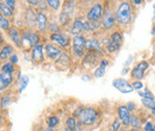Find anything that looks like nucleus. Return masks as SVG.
<instances>
[{
    "label": "nucleus",
    "mask_w": 155,
    "mask_h": 131,
    "mask_svg": "<svg viewBox=\"0 0 155 131\" xmlns=\"http://www.w3.org/2000/svg\"><path fill=\"white\" fill-rule=\"evenodd\" d=\"M107 65H109V61L106 60V59H104V60L101 61V66H100V67H103L106 68V67H107Z\"/></svg>",
    "instance_id": "79ce46f5"
},
{
    "label": "nucleus",
    "mask_w": 155,
    "mask_h": 131,
    "mask_svg": "<svg viewBox=\"0 0 155 131\" xmlns=\"http://www.w3.org/2000/svg\"><path fill=\"white\" fill-rule=\"evenodd\" d=\"M6 4H7V6H8L12 11L15 10V1H13V0H7V1H6Z\"/></svg>",
    "instance_id": "4c0bfd02"
},
{
    "label": "nucleus",
    "mask_w": 155,
    "mask_h": 131,
    "mask_svg": "<svg viewBox=\"0 0 155 131\" xmlns=\"http://www.w3.org/2000/svg\"><path fill=\"white\" fill-rule=\"evenodd\" d=\"M20 84H21V87H20L19 91H20V93H21L29 84V77L28 76H23L22 78H20Z\"/></svg>",
    "instance_id": "bb28decb"
},
{
    "label": "nucleus",
    "mask_w": 155,
    "mask_h": 131,
    "mask_svg": "<svg viewBox=\"0 0 155 131\" xmlns=\"http://www.w3.org/2000/svg\"><path fill=\"white\" fill-rule=\"evenodd\" d=\"M12 82V73L2 72L0 74V90H3V89L8 87Z\"/></svg>",
    "instance_id": "1a4fd4ad"
},
{
    "label": "nucleus",
    "mask_w": 155,
    "mask_h": 131,
    "mask_svg": "<svg viewBox=\"0 0 155 131\" xmlns=\"http://www.w3.org/2000/svg\"><path fill=\"white\" fill-rule=\"evenodd\" d=\"M11 62H12V64H16L17 63V62H18V58H17L16 55H15V54L12 55V56H11Z\"/></svg>",
    "instance_id": "a19ab883"
},
{
    "label": "nucleus",
    "mask_w": 155,
    "mask_h": 131,
    "mask_svg": "<svg viewBox=\"0 0 155 131\" xmlns=\"http://www.w3.org/2000/svg\"><path fill=\"white\" fill-rule=\"evenodd\" d=\"M112 86L115 87L117 90H119L122 93H130L133 91V87L130 84L129 82L125 79L122 78H117L112 82Z\"/></svg>",
    "instance_id": "7ed1b4c3"
},
{
    "label": "nucleus",
    "mask_w": 155,
    "mask_h": 131,
    "mask_svg": "<svg viewBox=\"0 0 155 131\" xmlns=\"http://www.w3.org/2000/svg\"><path fill=\"white\" fill-rule=\"evenodd\" d=\"M84 30V28H83V23L79 21V20H75L74 23H73V25L71 26V28L70 29V31L71 33L72 34H74V35L77 36V34L81 33V31H82Z\"/></svg>",
    "instance_id": "dca6fc26"
},
{
    "label": "nucleus",
    "mask_w": 155,
    "mask_h": 131,
    "mask_svg": "<svg viewBox=\"0 0 155 131\" xmlns=\"http://www.w3.org/2000/svg\"><path fill=\"white\" fill-rule=\"evenodd\" d=\"M134 4H137V5H139V4H141L142 3V1H141V0H134V1H132Z\"/></svg>",
    "instance_id": "a18cd8bd"
},
{
    "label": "nucleus",
    "mask_w": 155,
    "mask_h": 131,
    "mask_svg": "<svg viewBox=\"0 0 155 131\" xmlns=\"http://www.w3.org/2000/svg\"><path fill=\"white\" fill-rule=\"evenodd\" d=\"M127 109H129V110H133L134 107H135V105H134L133 103H129L127 106Z\"/></svg>",
    "instance_id": "37998d69"
},
{
    "label": "nucleus",
    "mask_w": 155,
    "mask_h": 131,
    "mask_svg": "<svg viewBox=\"0 0 155 131\" xmlns=\"http://www.w3.org/2000/svg\"><path fill=\"white\" fill-rule=\"evenodd\" d=\"M86 40L84 36L77 35L73 38V49H74V52L77 54V56H83L84 50L86 49Z\"/></svg>",
    "instance_id": "20e7f679"
},
{
    "label": "nucleus",
    "mask_w": 155,
    "mask_h": 131,
    "mask_svg": "<svg viewBox=\"0 0 155 131\" xmlns=\"http://www.w3.org/2000/svg\"><path fill=\"white\" fill-rule=\"evenodd\" d=\"M111 41H112V42H115V43L121 45L123 42V37H122V35H121V33L113 32L112 35H111Z\"/></svg>",
    "instance_id": "393cba45"
},
{
    "label": "nucleus",
    "mask_w": 155,
    "mask_h": 131,
    "mask_svg": "<svg viewBox=\"0 0 155 131\" xmlns=\"http://www.w3.org/2000/svg\"><path fill=\"white\" fill-rule=\"evenodd\" d=\"M0 11H1V13L3 15V16L11 17L12 15V11L7 6V4H5L3 2L0 3Z\"/></svg>",
    "instance_id": "6ab92c4d"
},
{
    "label": "nucleus",
    "mask_w": 155,
    "mask_h": 131,
    "mask_svg": "<svg viewBox=\"0 0 155 131\" xmlns=\"http://www.w3.org/2000/svg\"><path fill=\"white\" fill-rule=\"evenodd\" d=\"M44 131H53V130H52V129H51V127H48V128H46V129H45Z\"/></svg>",
    "instance_id": "3c124183"
},
{
    "label": "nucleus",
    "mask_w": 155,
    "mask_h": 131,
    "mask_svg": "<svg viewBox=\"0 0 155 131\" xmlns=\"http://www.w3.org/2000/svg\"><path fill=\"white\" fill-rule=\"evenodd\" d=\"M153 20H155V5H154V12H153Z\"/></svg>",
    "instance_id": "603ef678"
},
{
    "label": "nucleus",
    "mask_w": 155,
    "mask_h": 131,
    "mask_svg": "<svg viewBox=\"0 0 155 131\" xmlns=\"http://www.w3.org/2000/svg\"><path fill=\"white\" fill-rule=\"evenodd\" d=\"M0 28L3 30H8L9 28H10V22L7 20L1 12H0Z\"/></svg>",
    "instance_id": "5701e85b"
},
{
    "label": "nucleus",
    "mask_w": 155,
    "mask_h": 131,
    "mask_svg": "<svg viewBox=\"0 0 155 131\" xmlns=\"http://www.w3.org/2000/svg\"><path fill=\"white\" fill-rule=\"evenodd\" d=\"M2 42H3V37H2V34H1V32H0V45L2 44Z\"/></svg>",
    "instance_id": "8fccbe9b"
},
{
    "label": "nucleus",
    "mask_w": 155,
    "mask_h": 131,
    "mask_svg": "<svg viewBox=\"0 0 155 131\" xmlns=\"http://www.w3.org/2000/svg\"><path fill=\"white\" fill-rule=\"evenodd\" d=\"M10 102H11V98L9 97V96H4V97L1 99V107L5 108L10 104Z\"/></svg>",
    "instance_id": "72a5a7b5"
},
{
    "label": "nucleus",
    "mask_w": 155,
    "mask_h": 131,
    "mask_svg": "<svg viewBox=\"0 0 155 131\" xmlns=\"http://www.w3.org/2000/svg\"><path fill=\"white\" fill-rule=\"evenodd\" d=\"M31 58L32 61L35 63H40L43 60V47L37 45L35 47H33L32 52H31Z\"/></svg>",
    "instance_id": "9b49d317"
},
{
    "label": "nucleus",
    "mask_w": 155,
    "mask_h": 131,
    "mask_svg": "<svg viewBox=\"0 0 155 131\" xmlns=\"http://www.w3.org/2000/svg\"><path fill=\"white\" fill-rule=\"evenodd\" d=\"M61 63H63L62 65L64 66V67H66V66H68L70 64V58L68 56V54H66V53H63L61 54L59 56V59L57 60L56 62V65L59 66V65H61Z\"/></svg>",
    "instance_id": "aec40b11"
},
{
    "label": "nucleus",
    "mask_w": 155,
    "mask_h": 131,
    "mask_svg": "<svg viewBox=\"0 0 155 131\" xmlns=\"http://www.w3.org/2000/svg\"><path fill=\"white\" fill-rule=\"evenodd\" d=\"M96 120H97V112L95 111V109H93L91 107L83 109L79 115L80 123H82L85 126L92 125V123L96 122Z\"/></svg>",
    "instance_id": "f03ea898"
},
{
    "label": "nucleus",
    "mask_w": 155,
    "mask_h": 131,
    "mask_svg": "<svg viewBox=\"0 0 155 131\" xmlns=\"http://www.w3.org/2000/svg\"><path fill=\"white\" fill-rule=\"evenodd\" d=\"M102 11H103V8L100 4L94 5L91 9V11L87 12V20H89L90 22L98 21L101 18V16H102Z\"/></svg>",
    "instance_id": "39448f33"
},
{
    "label": "nucleus",
    "mask_w": 155,
    "mask_h": 131,
    "mask_svg": "<svg viewBox=\"0 0 155 131\" xmlns=\"http://www.w3.org/2000/svg\"><path fill=\"white\" fill-rule=\"evenodd\" d=\"M145 131H155V126L151 123H147L145 126Z\"/></svg>",
    "instance_id": "e433bc0d"
},
{
    "label": "nucleus",
    "mask_w": 155,
    "mask_h": 131,
    "mask_svg": "<svg viewBox=\"0 0 155 131\" xmlns=\"http://www.w3.org/2000/svg\"><path fill=\"white\" fill-rule=\"evenodd\" d=\"M39 41V37L35 32L32 31H27L23 34L22 42L28 43L29 47H35Z\"/></svg>",
    "instance_id": "6e6552de"
},
{
    "label": "nucleus",
    "mask_w": 155,
    "mask_h": 131,
    "mask_svg": "<svg viewBox=\"0 0 155 131\" xmlns=\"http://www.w3.org/2000/svg\"><path fill=\"white\" fill-rule=\"evenodd\" d=\"M138 94L143 97V99H150V100H154V96L152 95V93L147 88H145L143 91H139Z\"/></svg>",
    "instance_id": "4be33fe9"
},
{
    "label": "nucleus",
    "mask_w": 155,
    "mask_h": 131,
    "mask_svg": "<svg viewBox=\"0 0 155 131\" xmlns=\"http://www.w3.org/2000/svg\"><path fill=\"white\" fill-rule=\"evenodd\" d=\"M129 131H137V129H135V128H131V129H130Z\"/></svg>",
    "instance_id": "864d4df0"
},
{
    "label": "nucleus",
    "mask_w": 155,
    "mask_h": 131,
    "mask_svg": "<svg viewBox=\"0 0 155 131\" xmlns=\"http://www.w3.org/2000/svg\"><path fill=\"white\" fill-rule=\"evenodd\" d=\"M122 71H123V72H122V74H123V75H125V74H127V72H129V70H127V68H124V70H123Z\"/></svg>",
    "instance_id": "49530a36"
},
{
    "label": "nucleus",
    "mask_w": 155,
    "mask_h": 131,
    "mask_svg": "<svg viewBox=\"0 0 155 131\" xmlns=\"http://www.w3.org/2000/svg\"><path fill=\"white\" fill-rule=\"evenodd\" d=\"M90 79H91L90 76H83L82 77V80L83 81H90Z\"/></svg>",
    "instance_id": "c03bdc74"
},
{
    "label": "nucleus",
    "mask_w": 155,
    "mask_h": 131,
    "mask_svg": "<svg viewBox=\"0 0 155 131\" xmlns=\"http://www.w3.org/2000/svg\"><path fill=\"white\" fill-rule=\"evenodd\" d=\"M67 126H68V128L71 131H74L76 129V122L74 120V118H69L67 120Z\"/></svg>",
    "instance_id": "cd10ccee"
},
{
    "label": "nucleus",
    "mask_w": 155,
    "mask_h": 131,
    "mask_svg": "<svg viewBox=\"0 0 155 131\" xmlns=\"http://www.w3.org/2000/svg\"><path fill=\"white\" fill-rule=\"evenodd\" d=\"M36 22L40 31H45L47 28V17L43 12H39L36 17Z\"/></svg>",
    "instance_id": "2eb2a0df"
},
{
    "label": "nucleus",
    "mask_w": 155,
    "mask_h": 131,
    "mask_svg": "<svg viewBox=\"0 0 155 131\" xmlns=\"http://www.w3.org/2000/svg\"><path fill=\"white\" fill-rule=\"evenodd\" d=\"M66 131H71V130H70V129H67Z\"/></svg>",
    "instance_id": "4d7b16f0"
},
{
    "label": "nucleus",
    "mask_w": 155,
    "mask_h": 131,
    "mask_svg": "<svg viewBox=\"0 0 155 131\" xmlns=\"http://www.w3.org/2000/svg\"><path fill=\"white\" fill-rule=\"evenodd\" d=\"M50 29L54 32V33H57V31H59V28L55 25V24H51L50 25Z\"/></svg>",
    "instance_id": "ea45409f"
},
{
    "label": "nucleus",
    "mask_w": 155,
    "mask_h": 131,
    "mask_svg": "<svg viewBox=\"0 0 155 131\" xmlns=\"http://www.w3.org/2000/svg\"><path fill=\"white\" fill-rule=\"evenodd\" d=\"M120 126H121V122H120L118 119L114 120V122H113V123H112V128H113V131H118V130H119V128H120Z\"/></svg>",
    "instance_id": "c9c22d12"
},
{
    "label": "nucleus",
    "mask_w": 155,
    "mask_h": 131,
    "mask_svg": "<svg viewBox=\"0 0 155 131\" xmlns=\"http://www.w3.org/2000/svg\"><path fill=\"white\" fill-rule=\"evenodd\" d=\"M47 3H48L51 8H53L54 10H58L59 5H60V2L58 1V0H48Z\"/></svg>",
    "instance_id": "473e14b6"
},
{
    "label": "nucleus",
    "mask_w": 155,
    "mask_h": 131,
    "mask_svg": "<svg viewBox=\"0 0 155 131\" xmlns=\"http://www.w3.org/2000/svg\"><path fill=\"white\" fill-rule=\"evenodd\" d=\"M51 38L53 41H56L58 44H60L63 47H66L69 43L68 37H67L66 35H63V34H60V33H52L51 35Z\"/></svg>",
    "instance_id": "4468645a"
},
{
    "label": "nucleus",
    "mask_w": 155,
    "mask_h": 131,
    "mask_svg": "<svg viewBox=\"0 0 155 131\" xmlns=\"http://www.w3.org/2000/svg\"><path fill=\"white\" fill-rule=\"evenodd\" d=\"M28 3H30V4H32V5H37L39 2H38V1H28Z\"/></svg>",
    "instance_id": "de8ad7c7"
},
{
    "label": "nucleus",
    "mask_w": 155,
    "mask_h": 131,
    "mask_svg": "<svg viewBox=\"0 0 155 131\" xmlns=\"http://www.w3.org/2000/svg\"><path fill=\"white\" fill-rule=\"evenodd\" d=\"M46 51L51 59H56L60 56V54H61V51H60L59 47H57L54 45H51V44L46 46Z\"/></svg>",
    "instance_id": "f8f14e48"
},
{
    "label": "nucleus",
    "mask_w": 155,
    "mask_h": 131,
    "mask_svg": "<svg viewBox=\"0 0 155 131\" xmlns=\"http://www.w3.org/2000/svg\"><path fill=\"white\" fill-rule=\"evenodd\" d=\"M114 23H115V17L113 16V15L110 11H106L103 17V21H102L103 27L105 29L109 30L113 27Z\"/></svg>",
    "instance_id": "9d476101"
},
{
    "label": "nucleus",
    "mask_w": 155,
    "mask_h": 131,
    "mask_svg": "<svg viewBox=\"0 0 155 131\" xmlns=\"http://www.w3.org/2000/svg\"><path fill=\"white\" fill-rule=\"evenodd\" d=\"M69 20H70V16L68 13L62 12L60 15V22H61V24H67L69 22Z\"/></svg>",
    "instance_id": "2f4dec72"
},
{
    "label": "nucleus",
    "mask_w": 155,
    "mask_h": 131,
    "mask_svg": "<svg viewBox=\"0 0 155 131\" xmlns=\"http://www.w3.org/2000/svg\"><path fill=\"white\" fill-rule=\"evenodd\" d=\"M118 115L120 120L122 121L124 126H129L130 125V110L127 109V107L126 106H121L118 107Z\"/></svg>",
    "instance_id": "0eeeda50"
},
{
    "label": "nucleus",
    "mask_w": 155,
    "mask_h": 131,
    "mask_svg": "<svg viewBox=\"0 0 155 131\" xmlns=\"http://www.w3.org/2000/svg\"><path fill=\"white\" fill-rule=\"evenodd\" d=\"M121 45L115 43V42H112V41H110V42L107 44V51L110 52V53H113V52H115L119 50V47H120Z\"/></svg>",
    "instance_id": "412c9836"
},
{
    "label": "nucleus",
    "mask_w": 155,
    "mask_h": 131,
    "mask_svg": "<svg viewBox=\"0 0 155 131\" xmlns=\"http://www.w3.org/2000/svg\"><path fill=\"white\" fill-rule=\"evenodd\" d=\"M131 86H132L133 89H141V88H143V87H144L143 83L140 82V81H135Z\"/></svg>",
    "instance_id": "f704fd0d"
},
{
    "label": "nucleus",
    "mask_w": 155,
    "mask_h": 131,
    "mask_svg": "<svg viewBox=\"0 0 155 131\" xmlns=\"http://www.w3.org/2000/svg\"><path fill=\"white\" fill-rule=\"evenodd\" d=\"M86 49L87 50H93V51H101V46L100 43L96 39H91V40H87L86 41Z\"/></svg>",
    "instance_id": "f3484780"
},
{
    "label": "nucleus",
    "mask_w": 155,
    "mask_h": 131,
    "mask_svg": "<svg viewBox=\"0 0 155 131\" xmlns=\"http://www.w3.org/2000/svg\"><path fill=\"white\" fill-rule=\"evenodd\" d=\"M151 112H152V114L155 116V110H151Z\"/></svg>",
    "instance_id": "5fc2aeb1"
},
{
    "label": "nucleus",
    "mask_w": 155,
    "mask_h": 131,
    "mask_svg": "<svg viewBox=\"0 0 155 131\" xmlns=\"http://www.w3.org/2000/svg\"><path fill=\"white\" fill-rule=\"evenodd\" d=\"M10 35H11L12 41L15 43V45L17 47H21L22 46V40H21V38H20L19 31L16 29L15 27H12L10 29Z\"/></svg>",
    "instance_id": "ddd939ff"
},
{
    "label": "nucleus",
    "mask_w": 155,
    "mask_h": 131,
    "mask_svg": "<svg viewBox=\"0 0 155 131\" xmlns=\"http://www.w3.org/2000/svg\"><path fill=\"white\" fill-rule=\"evenodd\" d=\"M151 34L152 35H155V24L153 25V27H152V31H151Z\"/></svg>",
    "instance_id": "09e8293b"
},
{
    "label": "nucleus",
    "mask_w": 155,
    "mask_h": 131,
    "mask_svg": "<svg viewBox=\"0 0 155 131\" xmlns=\"http://www.w3.org/2000/svg\"><path fill=\"white\" fill-rule=\"evenodd\" d=\"M12 52H13V49L12 46L10 45L5 46L2 49V51H0V60H6L7 58H9L12 55Z\"/></svg>",
    "instance_id": "a211bd4d"
},
{
    "label": "nucleus",
    "mask_w": 155,
    "mask_h": 131,
    "mask_svg": "<svg viewBox=\"0 0 155 131\" xmlns=\"http://www.w3.org/2000/svg\"><path fill=\"white\" fill-rule=\"evenodd\" d=\"M1 120H2V119H1V116H0V123H1Z\"/></svg>",
    "instance_id": "6e6d98bb"
},
{
    "label": "nucleus",
    "mask_w": 155,
    "mask_h": 131,
    "mask_svg": "<svg viewBox=\"0 0 155 131\" xmlns=\"http://www.w3.org/2000/svg\"><path fill=\"white\" fill-rule=\"evenodd\" d=\"M130 125L133 126V128L136 129V127H140L141 122H140V120L137 118V117L131 115V117H130Z\"/></svg>",
    "instance_id": "c756f323"
},
{
    "label": "nucleus",
    "mask_w": 155,
    "mask_h": 131,
    "mask_svg": "<svg viewBox=\"0 0 155 131\" xmlns=\"http://www.w3.org/2000/svg\"><path fill=\"white\" fill-rule=\"evenodd\" d=\"M132 60H133L132 56H131V55H130V56L127 57V60L125 61V63H124V66H125V67H127V66H130V65L131 64Z\"/></svg>",
    "instance_id": "58836bf2"
},
{
    "label": "nucleus",
    "mask_w": 155,
    "mask_h": 131,
    "mask_svg": "<svg viewBox=\"0 0 155 131\" xmlns=\"http://www.w3.org/2000/svg\"><path fill=\"white\" fill-rule=\"evenodd\" d=\"M142 103L143 105L147 107L150 108L151 110H155V101L154 100H150V99H142Z\"/></svg>",
    "instance_id": "b1692460"
},
{
    "label": "nucleus",
    "mask_w": 155,
    "mask_h": 131,
    "mask_svg": "<svg viewBox=\"0 0 155 131\" xmlns=\"http://www.w3.org/2000/svg\"><path fill=\"white\" fill-rule=\"evenodd\" d=\"M58 123H59V120L57 119V117H54V116H52L51 117V118L49 119V126L51 128V127H54L58 125Z\"/></svg>",
    "instance_id": "7c9ffc66"
},
{
    "label": "nucleus",
    "mask_w": 155,
    "mask_h": 131,
    "mask_svg": "<svg viewBox=\"0 0 155 131\" xmlns=\"http://www.w3.org/2000/svg\"><path fill=\"white\" fill-rule=\"evenodd\" d=\"M15 71V66L12 63H7L2 67V72H9V73H13Z\"/></svg>",
    "instance_id": "a878e982"
},
{
    "label": "nucleus",
    "mask_w": 155,
    "mask_h": 131,
    "mask_svg": "<svg viewBox=\"0 0 155 131\" xmlns=\"http://www.w3.org/2000/svg\"><path fill=\"white\" fill-rule=\"evenodd\" d=\"M149 67V63L146 61H142L140 62L138 64V66L136 67H134L132 71H131V76L134 78V79H137V80H140L144 77V74H145V71L147 68Z\"/></svg>",
    "instance_id": "423d86ee"
},
{
    "label": "nucleus",
    "mask_w": 155,
    "mask_h": 131,
    "mask_svg": "<svg viewBox=\"0 0 155 131\" xmlns=\"http://www.w3.org/2000/svg\"><path fill=\"white\" fill-rule=\"evenodd\" d=\"M105 72H106V68L103 67H99L96 68L95 71H94V76L97 78H101L105 75Z\"/></svg>",
    "instance_id": "c85d7f7f"
},
{
    "label": "nucleus",
    "mask_w": 155,
    "mask_h": 131,
    "mask_svg": "<svg viewBox=\"0 0 155 131\" xmlns=\"http://www.w3.org/2000/svg\"><path fill=\"white\" fill-rule=\"evenodd\" d=\"M116 19L120 24L127 25L131 21V8L130 3H121L116 11Z\"/></svg>",
    "instance_id": "f257e3e1"
}]
</instances>
